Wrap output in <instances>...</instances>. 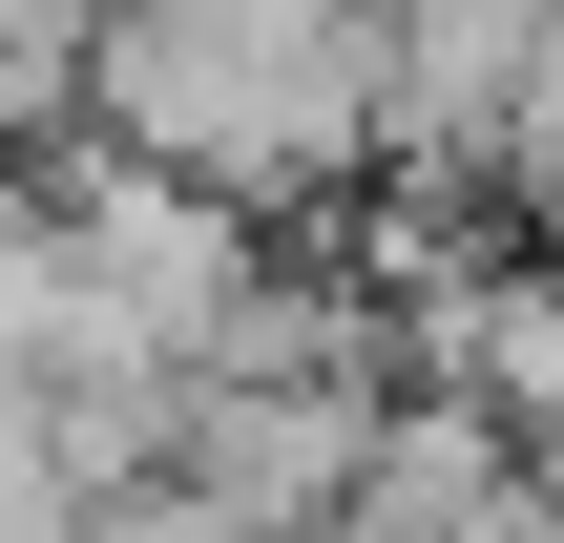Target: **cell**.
I'll return each instance as SVG.
<instances>
[{
	"label": "cell",
	"mask_w": 564,
	"mask_h": 543,
	"mask_svg": "<svg viewBox=\"0 0 564 543\" xmlns=\"http://www.w3.org/2000/svg\"><path fill=\"white\" fill-rule=\"evenodd\" d=\"M84 126H105V167L272 230V209H314L398 146V21L377 0H105Z\"/></svg>",
	"instance_id": "cell-1"
},
{
	"label": "cell",
	"mask_w": 564,
	"mask_h": 543,
	"mask_svg": "<svg viewBox=\"0 0 564 543\" xmlns=\"http://www.w3.org/2000/svg\"><path fill=\"white\" fill-rule=\"evenodd\" d=\"M84 543H314V523H251V502H209V481H105Z\"/></svg>",
	"instance_id": "cell-2"
},
{
	"label": "cell",
	"mask_w": 564,
	"mask_h": 543,
	"mask_svg": "<svg viewBox=\"0 0 564 543\" xmlns=\"http://www.w3.org/2000/svg\"><path fill=\"white\" fill-rule=\"evenodd\" d=\"M84 21H105V0H0V105H42V84H84Z\"/></svg>",
	"instance_id": "cell-3"
},
{
	"label": "cell",
	"mask_w": 564,
	"mask_h": 543,
	"mask_svg": "<svg viewBox=\"0 0 564 543\" xmlns=\"http://www.w3.org/2000/svg\"><path fill=\"white\" fill-rule=\"evenodd\" d=\"M21 209H42V188H21V167H0V251H21Z\"/></svg>",
	"instance_id": "cell-4"
}]
</instances>
